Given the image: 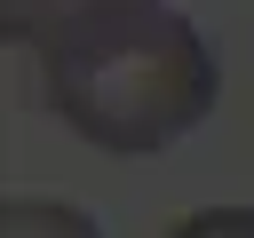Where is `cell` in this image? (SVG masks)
Here are the masks:
<instances>
[{
    "mask_svg": "<svg viewBox=\"0 0 254 238\" xmlns=\"http://www.w3.org/2000/svg\"><path fill=\"white\" fill-rule=\"evenodd\" d=\"M40 95L95 151L151 159L214 111V56L190 32V16L159 8V16L111 32V40H95L64 63H40Z\"/></svg>",
    "mask_w": 254,
    "mask_h": 238,
    "instance_id": "6da1fadb",
    "label": "cell"
},
{
    "mask_svg": "<svg viewBox=\"0 0 254 238\" xmlns=\"http://www.w3.org/2000/svg\"><path fill=\"white\" fill-rule=\"evenodd\" d=\"M167 0H0V40H16L32 63H64L143 16H159Z\"/></svg>",
    "mask_w": 254,
    "mask_h": 238,
    "instance_id": "7a4b0ae2",
    "label": "cell"
},
{
    "mask_svg": "<svg viewBox=\"0 0 254 238\" xmlns=\"http://www.w3.org/2000/svg\"><path fill=\"white\" fill-rule=\"evenodd\" d=\"M0 238H103L71 198H8L0 206Z\"/></svg>",
    "mask_w": 254,
    "mask_h": 238,
    "instance_id": "3957f363",
    "label": "cell"
},
{
    "mask_svg": "<svg viewBox=\"0 0 254 238\" xmlns=\"http://www.w3.org/2000/svg\"><path fill=\"white\" fill-rule=\"evenodd\" d=\"M167 238H254V206H206V214H183Z\"/></svg>",
    "mask_w": 254,
    "mask_h": 238,
    "instance_id": "277c9868",
    "label": "cell"
}]
</instances>
